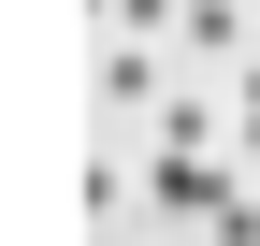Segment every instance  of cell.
Here are the masks:
<instances>
[{"label":"cell","mask_w":260,"mask_h":246,"mask_svg":"<svg viewBox=\"0 0 260 246\" xmlns=\"http://www.w3.org/2000/svg\"><path fill=\"white\" fill-rule=\"evenodd\" d=\"M145 203H159V218H232V203H246V174L174 160V145H159V160H145Z\"/></svg>","instance_id":"6da1fadb"},{"label":"cell","mask_w":260,"mask_h":246,"mask_svg":"<svg viewBox=\"0 0 260 246\" xmlns=\"http://www.w3.org/2000/svg\"><path fill=\"white\" fill-rule=\"evenodd\" d=\"M159 102H174V87H159V58L116 44V58H102V116H159Z\"/></svg>","instance_id":"7a4b0ae2"},{"label":"cell","mask_w":260,"mask_h":246,"mask_svg":"<svg viewBox=\"0 0 260 246\" xmlns=\"http://www.w3.org/2000/svg\"><path fill=\"white\" fill-rule=\"evenodd\" d=\"M159 145H174V160H217L232 116H217V102H159Z\"/></svg>","instance_id":"3957f363"},{"label":"cell","mask_w":260,"mask_h":246,"mask_svg":"<svg viewBox=\"0 0 260 246\" xmlns=\"http://www.w3.org/2000/svg\"><path fill=\"white\" fill-rule=\"evenodd\" d=\"M203 246H260V189L232 203V218H203Z\"/></svg>","instance_id":"277c9868"},{"label":"cell","mask_w":260,"mask_h":246,"mask_svg":"<svg viewBox=\"0 0 260 246\" xmlns=\"http://www.w3.org/2000/svg\"><path fill=\"white\" fill-rule=\"evenodd\" d=\"M232 145H246V160H260V58H246V116H232Z\"/></svg>","instance_id":"5b68a950"}]
</instances>
